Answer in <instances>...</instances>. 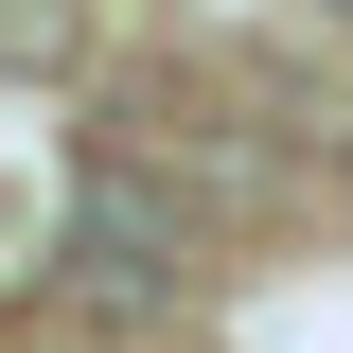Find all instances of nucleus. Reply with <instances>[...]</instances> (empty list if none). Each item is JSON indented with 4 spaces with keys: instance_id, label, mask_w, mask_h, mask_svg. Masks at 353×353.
Wrapping results in <instances>:
<instances>
[{
    "instance_id": "obj_1",
    "label": "nucleus",
    "mask_w": 353,
    "mask_h": 353,
    "mask_svg": "<svg viewBox=\"0 0 353 353\" xmlns=\"http://www.w3.org/2000/svg\"><path fill=\"white\" fill-rule=\"evenodd\" d=\"M71 53V0H0V71H53Z\"/></svg>"
},
{
    "instance_id": "obj_2",
    "label": "nucleus",
    "mask_w": 353,
    "mask_h": 353,
    "mask_svg": "<svg viewBox=\"0 0 353 353\" xmlns=\"http://www.w3.org/2000/svg\"><path fill=\"white\" fill-rule=\"evenodd\" d=\"M0 353H106V336H0Z\"/></svg>"
}]
</instances>
